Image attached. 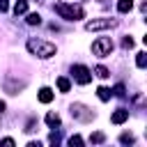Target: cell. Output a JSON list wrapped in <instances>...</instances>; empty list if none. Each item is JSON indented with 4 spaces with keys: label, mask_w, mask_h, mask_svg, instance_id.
<instances>
[{
    "label": "cell",
    "mask_w": 147,
    "mask_h": 147,
    "mask_svg": "<svg viewBox=\"0 0 147 147\" xmlns=\"http://www.w3.org/2000/svg\"><path fill=\"white\" fill-rule=\"evenodd\" d=\"M28 51L37 57H53L55 55V44L51 41H41V39H28Z\"/></svg>",
    "instance_id": "1"
},
{
    "label": "cell",
    "mask_w": 147,
    "mask_h": 147,
    "mask_svg": "<svg viewBox=\"0 0 147 147\" xmlns=\"http://www.w3.org/2000/svg\"><path fill=\"white\" fill-rule=\"evenodd\" d=\"M55 11H57L62 18H67V21H78V18L85 16L83 7H78V5H67V2H57V5H55Z\"/></svg>",
    "instance_id": "2"
},
{
    "label": "cell",
    "mask_w": 147,
    "mask_h": 147,
    "mask_svg": "<svg viewBox=\"0 0 147 147\" xmlns=\"http://www.w3.org/2000/svg\"><path fill=\"white\" fill-rule=\"evenodd\" d=\"M92 53L99 55V57H108V55L113 53V41H110V37H99V39L92 44Z\"/></svg>",
    "instance_id": "3"
},
{
    "label": "cell",
    "mask_w": 147,
    "mask_h": 147,
    "mask_svg": "<svg viewBox=\"0 0 147 147\" xmlns=\"http://www.w3.org/2000/svg\"><path fill=\"white\" fill-rule=\"evenodd\" d=\"M117 21L115 18H94V21H87L85 23V30H108V28H115Z\"/></svg>",
    "instance_id": "4"
},
{
    "label": "cell",
    "mask_w": 147,
    "mask_h": 147,
    "mask_svg": "<svg viewBox=\"0 0 147 147\" xmlns=\"http://www.w3.org/2000/svg\"><path fill=\"white\" fill-rule=\"evenodd\" d=\"M74 78H76V83H80V85H87L90 80H92V71L87 69V67H83V64H74Z\"/></svg>",
    "instance_id": "5"
},
{
    "label": "cell",
    "mask_w": 147,
    "mask_h": 147,
    "mask_svg": "<svg viewBox=\"0 0 147 147\" xmlns=\"http://www.w3.org/2000/svg\"><path fill=\"white\" fill-rule=\"evenodd\" d=\"M71 117H76L78 122H90L92 119V110L85 108L83 103H74L71 106Z\"/></svg>",
    "instance_id": "6"
},
{
    "label": "cell",
    "mask_w": 147,
    "mask_h": 147,
    "mask_svg": "<svg viewBox=\"0 0 147 147\" xmlns=\"http://www.w3.org/2000/svg\"><path fill=\"white\" fill-rule=\"evenodd\" d=\"M126 119H129V110H124V108H117V110L113 113V117H110L113 124H124Z\"/></svg>",
    "instance_id": "7"
},
{
    "label": "cell",
    "mask_w": 147,
    "mask_h": 147,
    "mask_svg": "<svg viewBox=\"0 0 147 147\" xmlns=\"http://www.w3.org/2000/svg\"><path fill=\"white\" fill-rule=\"evenodd\" d=\"M39 101H41V103H51V101H53V90L41 87V90H39Z\"/></svg>",
    "instance_id": "8"
},
{
    "label": "cell",
    "mask_w": 147,
    "mask_h": 147,
    "mask_svg": "<svg viewBox=\"0 0 147 147\" xmlns=\"http://www.w3.org/2000/svg\"><path fill=\"white\" fill-rule=\"evenodd\" d=\"M28 11V0H16V5H14V14L18 16V14H25Z\"/></svg>",
    "instance_id": "9"
},
{
    "label": "cell",
    "mask_w": 147,
    "mask_h": 147,
    "mask_svg": "<svg viewBox=\"0 0 147 147\" xmlns=\"http://www.w3.org/2000/svg\"><path fill=\"white\" fill-rule=\"evenodd\" d=\"M57 90H60V92H69V90H71V83H69V78L60 76V78H57Z\"/></svg>",
    "instance_id": "10"
},
{
    "label": "cell",
    "mask_w": 147,
    "mask_h": 147,
    "mask_svg": "<svg viewBox=\"0 0 147 147\" xmlns=\"http://www.w3.org/2000/svg\"><path fill=\"white\" fill-rule=\"evenodd\" d=\"M131 7H133V0H119V2H117V9H119V14H126V11H131Z\"/></svg>",
    "instance_id": "11"
},
{
    "label": "cell",
    "mask_w": 147,
    "mask_h": 147,
    "mask_svg": "<svg viewBox=\"0 0 147 147\" xmlns=\"http://www.w3.org/2000/svg\"><path fill=\"white\" fill-rule=\"evenodd\" d=\"M96 96H99L101 101H108V99L113 96V92H110L108 87H99V90H96Z\"/></svg>",
    "instance_id": "12"
},
{
    "label": "cell",
    "mask_w": 147,
    "mask_h": 147,
    "mask_svg": "<svg viewBox=\"0 0 147 147\" xmlns=\"http://www.w3.org/2000/svg\"><path fill=\"white\" fill-rule=\"evenodd\" d=\"M46 124L57 126V124H60V115H57V113H48V115H46Z\"/></svg>",
    "instance_id": "13"
},
{
    "label": "cell",
    "mask_w": 147,
    "mask_h": 147,
    "mask_svg": "<svg viewBox=\"0 0 147 147\" xmlns=\"http://www.w3.org/2000/svg\"><path fill=\"white\" fill-rule=\"evenodd\" d=\"M106 140V136L101 133V131H94L92 136H90V142H94V145H99V142H103Z\"/></svg>",
    "instance_id": "14"
},
{
    "label": "cell",
    "mask_w": 147,
    "mask_h": 147,
    "mask_svg": "<svg viewBox=\"0 0 147 147\" xmlns=\"http://www.w3.org/2000/svg\"><path fill=\"white\" fill-rule=\"evenodd\" d=\"M136 64H138L140 69H145V67H147V53H138V57H136Z\"/></svg>",
    "instance_id": "15"
},
{
    "label": "cell",
    "mask_w": 147,
    "mask_h": 147,
    "mask_svg": "<svg viewBox=\"0 0 147 147\" xmlns=\"http://www.w3.org/2000/svg\"><path fill=\"white\" fill-rule=\"evenodd\" d=\"M94 74H96V76H99V78H108V76H110V71H108V69H106V67H101V64H99V67H96V69H94Z\"/></svg>",
    "instance_id": "16"
},
{
    "label": "cell",
    "mask_w": 147,
    "mask_h": 147,
    "mask_svg": "<svg viewBox=\"0 0 147 147\" xmlns=\"http://www.w3.org/2000/svg\"><path fill=\"white\" fill-rule=\"evenodd\" d=\"M28 23H30V25H39V23H41V16H39V14H28Z\"/></svg>",
    "instance_id": "17"
},
{
    "label": "cell",
    "mask_w": 147,
    "mask_h": 147,
    "mask_svg": "<svg viewBox=\"0 0 147 147\" xmlns=\"http://www.w3.org/2000/svg\"><path fill=\"white\" fill-rule=\"evenodd\" d=\"M69 145H83V138L80 136H71L69 138Z\"/></svg>",
    "instance_id": "18"
},
{
    "label": "cell",
    "mask_w": 147,
    "mask_h": 147,
    "mask_svg": "<svg viewBox=\"0 0 147 147\" xmlns=\"http://www.w3.org/2000/svg\"><path fill=\"white\" fill-rule=\"evenodd\" d=\"M48 142H51V145H57V142H60V133H51Z\"/></svg>",
    "instance_id": "19"
},
{
    "label": "cell",
    "mask_w": 147,
    "mask_h": 147,
    "mask_svg": "<svg viewBox=\"0 0 147 147\" xmlns=\"http://www.w3.org/2000/svg\"><path fill=\"white\" fill-rule=\"evenodd\" d=\"M115 96H124V85H115Z\"/></svg>",
    "instance_id": "20"
},
{
    "label": "cell",
    "mask_w": 147,
    "mask_h": 147,
    "mask_svg": "<svg viewBox=\"0 0 147 147\" xmlns=\"http://www.w3.org/2000/svg\"><path fill=\"white\" fill-rule=\"evenodd\" d=\"M122 44H124V48H131V46H133V39H131V37H124Z\"/></svg>",
    "instance_id": "21"
},
{
    "label": "cell",
    "mask_w": 147,
    "mask_h": 147,
    "mask_svg": "<svg viewBox=\"0 0 147 147\" xmlns=\"http://www.w3.org/2000/svg\"><path fill=\"white\" fill-rule=\"evenodd\" d=\"M119 140H122V142H133V136H131V133H124Z\"/></svg>",
    "instance_id": "22"
},
{
    "label": "cell",
    "mask_w": 147,
    "mask_h": 147,
    "mask_svg": "<svg viewBox=\"0 0 147 147\" xmlns=\"http://www.w3.org/2000/svg\"><path fill=\"white\" fill-rule=\"evenodd\" d=\"M7 9H9V2H7V0H0V14L7 11Z\"/></svg>",
    "instance_id": "23"
},
{
    "label": "cell",
    "mask_w": 147,
    "mask_h": 147,
    "mask_svg": "<svg viewBox=\"0 0 147 147\" xmlns=\"http://www.w3.org/2000/svg\"><path fill=\"white\" fill-rule=\"evenodd\" d=\"M0 142H2V145H14V140H11V138H2Z\"/></svg>",
    "instance_id": "24"
},
{
    "label": "cell",
    "mask_w": 147,
    "mask_h": 147,
    "mask_svg": "<svg viewBox=\"0 0 147 147\" xmlns=\"http://www.w3.org/2000/svg\"><path fill=\"white\" fill-rule=\"evenodd\" d=\"M2 110H5V101H0V113H2Z\"/></svg>",
    "instance_id": "25"
}]
</instances>
